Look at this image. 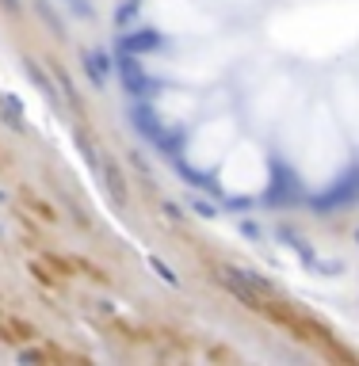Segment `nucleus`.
I'll return each instance as SVG.
<instances>
[{
	"label": "nucleus",
	"mask_w": 359,
	"mask_h": 366,
	"mask_svg": "<svg viewBox=\"0 0 359 366\" xmlns=\"http://www.w3.org/2000/svg\"><path fill=\"white\" fill-rule=\"evenodd\" d=\"M184 142V134H180V130H161L157 134V149L165 153V157H176V145Z\"/></svg>",
	"instance_id": "nucleus-11"
},
{
	"label": "nucleus",
	"mask_w": 359,
	"mask_h": 366,
	"mask_svg": "<svg viewBox=\"0 0 359 366\" xmlns=\"http://www.w3.org/2000/svg\"><path fill=\"white\" fill-rule=\"evenodd\" d=\"M119 73H122V88H126L134 100H145V96H157V80L149 77V73L142 69V65L134 61V54H126V50H119Z\"/></svg>",
	"instance_id": "nucleus-1"
},
{
	"label": "nucleus",
	"mask_w": 359,
	"mask_h": 366,
	"mask_svg": "<svg viewBox=\"0 0 359 366\" xmlns=\"http://www.w3.org/2000/svg\"><path fill=\"white\" fill-rule=\"evenodd\" d=\"M165 46V38H161V31H153V27H138V31H126V35L119 38V50H126V54H153V50H161Z\"/></svg>",
	"instance_id": "nucleus-3"
},
{
	"label": "nucleus",
	"mask_w": 359,
	"mask_h": 366,
	"mask_svg": "<svg viewBox=\"0 0 359 366\" xmlns=\"http://www.w3.org/2000/svg\"><path fill=\"white\" fill-rule=\"evenodd\" d=\"M100 176H103V183H108V191H111V199L119 202H126V180H122V172L115 168V160H103V168H100Z\"/></svg>",
	"instance_id": "nucleus-8"
},
{
	"label": "nucleus",
	"mask_w": 359,
	"mask_h": 366,
	"mask_svg": "<svg viewBox=\"0 0 359 366\" xmlns=\"http://www.w3.org/2000/svg\"><path fill=\"white\" fill-rule=\"evenodd\" d=\"M77 267L88 275V279H96V282H108V275L100 271V267H92V264H85V259H77Z\"/></svg>",
	"instance_id": "nucleus-16"
},
{
	"label": "nucleus",
	"mask_w": 359,
	"mask_h": 366,
	"mask_svg": "<svg viewBox=\"0 0 359 366\" xmlns=\"http://www.w3.org/2000/svg\"><path fill=\"white\" fill-rule=\"evenodd\" d=\"M80 149H85V160H88V165H92L96 172H100V168H103V157H100V149H96V142H92V137H85V134H80Z\"/></svg>",
	"instance_id": "nucleus-14"
},
{
	"label": "nucleus",
	"mask_w": 359,
	"mask_h": 366,
	"mask_svg": "<svg viewBox=\"0 0 359 366\" xmlns=\"http://www.w3.org/2000/svg\"><path fill=\"white\" fill-rule=\"evenodd\" d=\"M130 119H134V130H138V134L149 137V142H157V134L165 130V126H161V119H157V111H153L149 103H142V100L130 107Z\"/></svg>",
	"instance_id": "nucleus-6"
},
{
	"label": "nucleus",
	"mask_w": 359,
	"mask_h": 366,
	"mask_svg": "<svg viewBox=\"0 0 359 366\" xmlns=\"http://www.w3.org/2000/svg\"><path fill=\"white\" fill-rule=\"evenodd\" d=\"M0 202H4V195H0Z\"/></svg>",
	"instance_id": "nucleus-20"
},
{
	"label": "nucleus",
	"mask_w": 359,
	"mask_h": 366,
	"mask_svg": "<svg viewBox=\"0 0 359 366\" xmlns=\"http://www.w3.org/2000/svg\"><path fill=\"white\" fill-rule=\"evenodd\" d=\"M352 199H359V176H348V180H340L329 195H321V199L314 202V210H321V214H325L329 206H332V210H337V206H348Z\"/></svg>",
	"instance_id": "nucleus-4"
},
{
	"label": "nucleus",
	"mask_w": 359,
	"mask_h": 366,
	"mask_svg": "<svg viewBox=\"0 0 359 366\" xmlns=\"http://www.w3.org/2000/svg\"><path fill=\"white\" fill-rule=\"evenodd\" d=\"M218 282H222V287L230 290V294L237 298L241 305H249V309H260V313H264V302H268V298L260 294V290L252 287L249 279H244V271H237V267H218Z\"/></svg>",
	"instance_id": "nucleus-2"
},
{
	"label": "nucleus",
	"mask_w": 359,
	"mask_h": 366,
	"mask_svg": "<svg viewBox=\"0 0 359 366\" xmlns=\"http://www.w3.org/2000/svg\"><path fill=\"white\" fill-rule=\"evenodd\" d=\"M0 115H4V122L12 130H23V107H20V100H15V96L0 92Z\"/></svg>",
	"instance_id": "nucleus-10"
},
{
	"label": "nucleus",
	"mask_w": 359,
	"mask_h": 366,
	"mask_svg": "<svg viewBox=\"0 0 359 366\" xmlns=\"http://www.w3.org/2000/svg\"><path fill=\"white\" fill-rule=\"evenodd\" d=\"M356 241H359V233H356Z\"/></svg>",
	"instance_id": "nucleus-21"
},
{
	"label": "nucleus",
	"mask_w": 359,
	"mask_h": 366,
	"mask_svg": "<svg viewBox=\"0 0 359 366\" xmlns=\"http://www.w3.org/2000/svg\"><path fill=\"white\" fill-rule=\"evenodd\" d=\"M20 199H23V202H27V206H31V210H35V214H38V218H43V222H58V210H54V206H50V202H43V199H38V195H35V191H31V187H27V183H23V187H20Z\"/></svg>",
	"instance_id": "nucleus-9"
},
{
	"label": "nucleus",
	"mask_w": 359,
	"mask_h": 366,
	"mask_svg": "<svg viewBox=\"0 0 359 366\" xmlns=\"http://www.w3.org/2000/svg\"><path fill=\"white\" fill-rule=\"evenodd\" d=\"M85 73L92 77V84H96V92H103L108 88V73H111V58L103 50H92V54H85Z\"/></svg>",
	"instance_id": "nucleus-7"
},
{
	"label": "nucleus",
	"mask_w": 359,
	"mask_h": 366,
	"mask_svg": "<svg viewBox=\"0 0 359 366\" xmlns=\"http://www.w3.org/2000/svg\"><path fill=\"white\" fill-rule=\"evenodd\" d=\"M275 172H279V180L268 187V206H283V202L298 199V183H295V172H291L287 165H279L275 160Z\"/></svg>",
	"instance_id": "nucleus-5"
},
{
	"label": "nucleus",
	"mask_w": 359,
	"mask_h": 366,
	"mask_svg": "<svg viewBox=\"0 0 359 366\" xmlns=\"http://www.w3.org/2000/svg\"><path fill=\"white\" fill-rule=\"evenodd\" d=\"M161 210H165V218H168V222H184V214H180L173 202H161Z\"/></svg>",
	"instance_id": "nucleus-17"
},
{
	"label": "nucleus",
	"mask_w": 359,
	"mask_h": 366,
	"mask_svg": "<svg viewBox=\"0 0 359 366\" xmlns=\"http://www.w3.org/2000/svg\"><path fill=\"white\" fill-rule=\"evenodd\" d=\"M149 267H153V271H157L161 279L168 282V287H180V275H176V271H173V267H168V264H165V259H161V256H149Z\"/></svg>",
	"instance_id": "nucleus-13"
},
{
	"label": "nucleus",
	"mask_w": 359,
	"mask_h": 366,
	"mask_svg": "<svg viewBox=\"0 0 359 366\" xmlns=\"http://www.w3.org/2000/svg\"><path fill=\"white\" fill-rule=\"evenodd\" d=\"M195 210H199V218H214V214H218V210L210 206V202H195Z\"/></svg>",
	"instance_id": "nucleus-18"
},
{
	"label": "nucleus",
	"mask_w": 359,
	"mask_h": 366,
	"mask_svg": "<svg viewBox=\"0 0 359 366\" xmlns=\"http://www.w3.org/2000/svg\"><path fill=\"white\" fill-rule=\"evenodd\" d=\"M27 77H31V80H35V84H38V92H46V96H50V100H54V84H50V80H46V73L38 69V65L31 61V58H27Z\"/></svg>",
	"instance_id": "nucleus-12"
},
{
	"label": "nucleus",
	"mask_w": 359,
	"mask_h": 366,
	"mask_svg": "<svg viewBox=\"0 0 359 366\" xmlns=\"http://www.w3.org/2000/svg\"><path fill=\"white\" fill-rule=\"evenodd\" d=\"M54 80L61 84V96L69 100V107H77V92H73V80L65 77V69H58V65H54Z\"/></svg>",
	"instance_id": "nucleus-15"
},
{
	"label": "nucleus",
	"mask_w": 359,
	"mask_h": 366,
	"mask_svg": "<svg viewBox=\"0 0 359 366\" xmlns=\"http://www.w3.org/2000/svg\"><path fill=\"white\" fill-rule=\"evenodd\" d=\"M0 4H4V12H12V15L20 12V0H0Z\"/></svg>",
	"instance_id": "nucleus-19"
}]
</instances>
